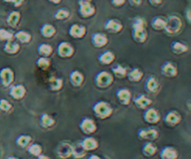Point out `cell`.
I'll use <instances>...</instances> for the list:
<instances>
[{
  "label": "cell",
  "instance_id": "1",
  "mask_svg": "<svg viewBox=\"0 0 191 159\" xmlns=\"http://www.w3.org/2000/svg\"><path fill=\"white\" fill-rule=\"evenodd\" d=\"M92 110L94 115L99 119H107L113 114V108L109 102L105 101H97L92 106Z\"/></svg>",
  "mask_w": 191,
  "mask_h": 159
},
{
  "label": "cell",
  "instance_id": "2",
  "mask_svg": "<svg viewBox=\"0 0 191 159\" xmlns=\"http://www.w3.org/2000/svg\"><path fill=\"white\" fill-rule=\"evenodd\" d=\"M114 76L107 71H100L95 74L93 83L98 89H107L113 84Z\"/></svg>",
  "mask_w": 191,
  "mask_h": 159
},
{
  "label": "cell",
  "instance_id": "3",
  "mask_svg": "<svg viewBox=\"0 0 191 159\" xmlns=\"http://www.w3.org/2000/svg\"><path fill=\"white\" fill-rule=\"evenodd\" d=\"M183 26V23L181 19L176 15H170L168 18H166V25L163 31L170 35L177 34Z\"/></svg>",
  "mask_w": 191,
  "mask_h": 159
},
{
  "label": "cell",
  "instance_id": "4",
  "mask_svg": "<svg viewBox=\"0 0 191 159\" xmlns=\"http://www.w3.org/2000/svg\"><path fill=\"white\" fill-rule=\"evenodd\" d=\"M78 12L80 17L84 19H89L94 16L95 12H96V8L92 4V0H78Z\"/></svg>",
  "mask_w": 191,
  "mask_h": 159
},
{
  "label": "cell",
  "instance_id": "5",
  "mask_svg": "<svg viewBox=\"0 0 191 159\" xmlns=\"http://www.w3.org/2000/svg\"><path fill=\"white\" fill-rule=\"evenodd\" d=\"M137 137L139 140L154 141L159 137V131L155 127H141L137 130Z\"/></svg>",
  "mask_w": 191,
  "mask_h": 159
},
{
  "label": "cell",
  "instance_id": "6",
  "mask_svg": "<svg viewBox=\"0 0 191 159\" xmlns=\"http://www.w3.org/2000/svg\"><path fill=\"white\" fill-rule=\"evenodd\" d=\"M78 127L82 133L86 135H92L97 130V125L95 121L89 116H84L78 123Z\"/></svg>",
  "mask_w": 191,
  "mask_h": 159
},
{
  "label": "cell",
  "instance_id": "7",
  "mask_svg": "<svg viewBox=\"0 0 191 159\" xmlns=\"http://www.w3.org/2000/svg\"><path fill=\"white\" fill-rule=\"evenodd\" d=\"M142 116L144 121L149 125L158 124L160 121V118H161L159 111L156 108H154V107H147V109H144Z\"/></svg>",
  "mask_w": 191,
  "mask_h": 159
},
{
  "label": "cell",
  "instance_id": "8",
  "mask_svg": "<svg viewBox=\"0 0 191 159\" xmlns=\"http://www.w3.org/2000/svg\"><path fill=\"white\" fill-rule=\"evenodd\" d=\"M181 121H182V115L176 110H171L166 113L165 115L163 116L164 124L170 127H176L180 124Z\"/></svg>",
  "mask_w": 191,
  "mask_h": 159
},
{
  "label": "cell",
  "instance_id": "9",
  "mask_svg": "<svg viewBox=\"0 0 191 159\" xmlns=\"http://www.w3.org/2000/svg\"><path fill=\"white\" fill-rule=\"evenodd\" d=\"M75 53V49L73 46L66 41H62L57 46V54L63 59H68L72 57Z\"/></svg>",
  "mask_w": 191,
  "mask_h": 159
},
{
  "label": "cell",
  "instance_id": "10",
  "mask_svg": "<svg viewBox=\"0 0 191 159\" xmlns=\"http://www.w3.org/2000/svg\"><path fill=\"white\" fill-rule=\"evenodd\" d=\"M104 28L105 31H107L108 33L111 34H118L121 32L123 29V24L120 22L118 19L115 18H110L105 20L104 24Z\"/></svg>",
  "mask_w": 191,
  "mask_h": 159
},
{
  "label": "cell",
  "instance_id": "11",
  "mask_svg": "<svg viewBox=\"0 0 191 159\" xmlns=\"http://www.w3.org/2000/svg\"><path fill=\"white\" fill-rule=\"evenodd\" d=\"M116 99L121 105L128 106L132 101V92L127 88H119L116 90Z\"/></svg>",
  "mask_w": 191,
  "mask_h": 159
},
{
  "label": "cell",
  "instance_id": "12",
  "mask_svg": "<svg viewBox=\"0 0 191 159\" xmlns=\"http://www.w3.org/2000/svg\"><path fill=\"white\" fill-rule=\"evenodd\" d=\"M90 43L94 48L102 49L107 45L108 43V37L107 35L101 33V32H95L90 35Z\"/></svg>",
  "mask_w": 191,
  "mask_h": 159
},
{
  "label": "cell",
  "instance_id": "13",
  "mask_svg": "<svg viewBox=\"0 0 191 159\" xmlns=\"http://www.w3.org/2000/svg\"><path fill=\"white\" fill-rule=\"evenodd\" d=\"M87 33V28L82 24L74 23L70 25L68 29V34L75 39H81L83 38Z\"/></svg>",
  "mask_w": 191,
  "mask_h": 159
},
{
  "label": "cell",
  "instance_id": "14",
  "mask_svg": "<svg viewBox=\"0 0 191 159\" xmlns=\"http://www.w3.org/2000/svg\"><path fill=\"white\" fill-rule=\"evenodd\" d=\"M144 91L148 94H156L159 89V83L158 79L153 75H149L144 83Z\"/></svg>",
  "mask_w": 191,
  "mask_h": 159
},
{
  "label": "cell",
  "instance_id": "15",
  "mask_svg": "<svg viewBox=\"0 0 191 159\" xmlns=\"http://www.w3.org/2000/svg\"><path fill=\"white\" fill-rule=\"evenodd\" d=\"M160 73L165 77H175L178 74V70L172 61H165L160 66Z\"/></svg>",
  "mask_w": 191,
  "mask_h": 159
},
{
  "label": "cell",
  "instance_id": "16",
  "mask_svg": "<svg viewBox=\"0 0 191 159\" xmlns=\"http://www.w3.org/2000/svg\"><path fill=\"white\" fill-rule=\"evenodd\" d=\"M14 80V73L9 67H4L0 70V83L4 87L11 86Z\"/></svg>",
  "mask_w": 191,
  "mask_h": 159
},
{
  "label": "cell",
  "instance_id": "17",
  "mask_svg": "<svg viewBox=\"0 0 191 159\" xmlns=\"http://www.w3.org/2000/svg\"><path fill=\"white\" fill-rule=\"evenodd\" d=\"M56 155L60 159H67L72 156V144L68 142H61L56 148Z\"/></svg>",
  "mask_w": 191,
  "mask_h": 159
},
{
  "label": "cell",
  "instance_id": "18",
  "mask_svg": "<svg viewBox=\"0 0 191 159\" xmlns=\"http://www.w3.org/2000/svg\"><path fill=\"white\" fill-rule=\"evenodd\" d=\"M9 95L12 99L20 101L24 98V96L26 94V89L25 87L22 84H16L11 87L9 89Z\"/></svg>",
  "mask_w": 191,
  "mask_h": 159
},
{
  "label": "cell",
  "instance_id": "19",
  "mask_svg": "<svg viewBox=\"0 0 191 159\" xmlns=\"http://www.w3.org/2000/svg\"><path fill=\"white\" fill-rule=\"evenodd\" d=\"M80 145L86 152H92L95 151L99 147V143L95 138L92 136L84 137L83 139L80 141Z\"/></svg>",
  "mask_w": 191,
  "mask_h": 159
},
{
  "label": "cell",
  "instance_id": "20",
  "mask_svg": "<svg viewBox=\"0 0 191 159\" xmlns=\"http://www.w3.org/2000/svg\"><path fill=\"white\" fill-rule=\"evenodd\" d=\"M133 101L134 105L136 106L138 109H141V110L147 109V107H149L152 103V101L150 100L147 96H145L143 93L138 94L137 96H135Z\"/></svg>",
  "mask_w": 191,
  "mask_h": 159
},
{
  "label": "cell",
  "instance_id": "21",
  "mask_svg": "<svg viewBox=\"0 0 191 159\" xmlns=\"http://www.w3.org/2000/svg\"><path fill=\"white\" fill-rule=\"evenodd\" d=\"M69 83L71 84L75 88H78L84 82V75L80 71L78 70H73L70 72L68 75Z\"/></svg>",
  "mask_w": 191,
  "mask_h": 159
},
{
  "label": "cell",
  "instance_id": "22",
  "mask_svg": "<svg viewBox=\"0 0 191 159\" xmlns=\"http://www.w3.org/2000/svg\"><path fill=\"white\" fill-rule=\"evenodd\" d=\"M97 61L102 65H110L115 61V54L109 49L104 50L97 56Z\"/></svg>",
  "mask_w": 191,
  "mask_h": 159
},
{
  "label": "cell",
  "instance_id": "23",
  "mask_svg": "<svg viewBox=\"0 0 191 159\" xmlns=\"http://www.w3.org/2000/svg\"><path fill=\"white\" fill-rule=\"evenodd\" d=\"M178 155V151L173 146H164L159 151L160 159H177Z\"/></svg>",
  "mask_w": 191,
  "mask_h": 159
},
{
  "label": "cell",
  "instance_id": "24",
  "mask_svg": "<svg viewBox=\"0 0 191 159\" xmlns=\"http://www.w3.org/2000/svg\"><path fill=\"white\" fill-rule=\"evenodd\" d=\"M158 153V146L153 141H147L142 146V153L145 157H152Z\"/></svg>",
  "mask_w": 191,
  "mask_h": 159
},
{
  "label": "cell",
  "instance_id": "25",
  "mask_svg": "<svg viewBox=\"0 0 191 159\" xmlns=\"http://www.w3.org/2000/svg\"><path fill=\"white\" fill-rule=\"evenodd\" d=\"M148 34L147 29H132V37L139 44L144 43L147 39Z\"/></svg>",
  "mask_w": 191,
  "mask_h": 159
},
{
  "label": "cell",
  "instance_id": "26",
  "mask_svg": "<svg viewBox=\"0 0 191 159\" xmlns=\"http://www.w3.org/2000/svg\"><path fill=\"white\" fill-rule=\"evenodd\" d=\"M126 77L128 78L129 81L133 82V83H137V82H140L144 77V73L141 69L137 67H133L128 71Z\"/></svg>",
  "mask_w": 191,
  "mask_h": 159
},
{
  "label": "cell",
  "instance_id": "27",
  "mask_svg": "<svg viewBox=\"0 0 191 159\" xmlns=\"http://www.w3.org/2000/svg\"><path fill=\"white\" fill-rule=\"evenodd\" d=\"M56 28L52 24L49 23H44L39 28V33L45 38H51L56 34Z\"/></svg>",
  "mask_w": 191,
  "mask_h": 159
},
{
  "label": "cell",
  "instance_id": "28",
  "mask_svg": "<svg viewBox=\"0 0 191 159\" xmlns=\"http://www.w3.org/2000/svg\"><path fill=\"white\" fill-rule=\"evenodd\" d=\"M170 48H171V50H172V52L176 55L184 54L185 52H187V50H188L187 46L183 42H180V41H173V42H172V44H171Z\"/></svg>",
  "mask_w": 191,
  "mask_h": 159
},
{
  "label": "cell",
  "instance_id": "29",
  "mask_svg": "<svg viewBox=\"0 0 191 159\" xmlns=\"http://www.w3.org/2000/svg\"><path fill=\"white\" fill-rule=\"evenodd\" d=\"M150 25L156 31H163L166 25V18L163 16H159V15L155 16L150 22Z\"/></svg>",
  "mask_w": 191,
  "mask_h": 159
},
{
  "label": "cell",
  "instance_id": "30",
  "mask_svg": "<svg viewBox=\"0 0 191 159\" xmlns=\"http://www.w3.org/2000/svg\"><path fill=\"white\" fill-rule=\"evenodd\" d=\"M55 124V120L54 118L49 115L47 113H43V114L40 115L39 117V125L43 129H49V127H53Z\"/></svg>",
  "mask_w": 191,
  "mask_h": 159
},
{
  "label": "cell",
  "instance_id": "31",
  "mask_svg": "<svg viewBox=\"0 0 191 159\" xmlns=\"http://www.w3.org/2000/svg\"><path fill=\"white\" fill-rule=\"evenodd\" d=\"M21 20V13L17 10H12L7 16V23L11 27L15 28L18 26V24Z\"/></svg>",
  "mask_w": 191,
  "mask_h": 159
},
{
  "label": "cell",
  "instance_id": "32",
  "mask_svg": "<svg viewBox=\"0 0 191 159\" xmlns=\"http://www.w3.org/2000/svg\"><path fill=\"white\" fill-rule=\"evenodd\" d=\"M128 73V69L125 66L117 63L116 65L112 66L111 67V74L113 75V76L117 78H124L126 77Z\"/></svg>",
  "mask_w": 191,
  "mask_h": 159
},
{
  "label": "cell",
  "instance_id": "33",
  "mask_svg": "<svg viewBox=\"0 0 191 159\" xmlns=\"http://www.w3.org/2000/svg\"><path fill=\"white\" fill-rule=\"evenodd\" d=\"M14 37L17 40V42L22 43V44H27L32 40L31 34H30L28 32H26V31H23V30L17 31L14 34Z\"/></svg>",
  "mask_w": 191,
  "mask_h": 159
},
{
  "label": "cell",
  "instance_id": "34",
  "mask_svg": "<svg viewBox=\"0 0 191 159\" xmlns=\"http://www.w3.org/2000/svg\"><path fill=\"white\" fill-rule=\"evenodd\" d=\"M63 81L61 77H56V76H53V77L49 78V89L51 91H59L63 89Z\"/></svg>",
  "mask_w": 191,
  "mask_h": 159
},
{
  "label": "cell",
  "instance_id": "35",
  "mask_svg": "<svg viewBox=\"0 0 191 159\" xmlns=\"http://www.w3.org/2000/svg\"><path fill=\"white\" fill-rule=\"evenodd\" d=\"M53 52V49L49 44L41 43L37 46V53L41 57H49Z\"/></svg>",
  "mask_w": 191,
  "mask_h": 159
},
{
  "label": "cell",
  "instance_id": "36",
  "mask_svg": "<svg viewBox=\"0 0 191 159\" xmlns=\"http://www.w3.org/2000/svg\"><path fill=\"white\" fill-rule=\"evenodd\" d=\"M3 49L5 52L8 54H17L20 50V45L19 43L15 42V41H7V43H5Z\"/></svg>",
  "mask_w": 191,
  "mask_h": 159
},
{
  "label": "cell",
  "instance_id": "37",
  "mask_svg": "<svg viewBox=\"0 0 191 159\" xmlns=\"http://www.w3.org/2000/svg\"><path fill=\"white\" fill-rule=\"evenodd\" d=\"M16 145L23 149H26L27 146L32 142V138L31 136L26 135V134H22L16 138Z\"/></svg>",
  "mask_w": 191,
  "mask_h": 159
},
{
  "label": "cell",
  "instance_id": "38",
  "mask_svg": "<svg viewBox=\"0 0 191 159\" xmlns=\"http://www.w3.org/2000/svg\"><path fill=\"white\" fill-rule=\"evenodd\" d=\"M147 23L143 17L136 16L134 17L130 22V27L132 29H147Z\"/></svg>",
  "mask_w": 191,
  "mask_h": 159
},
{
  "label": "cell",
  "instance_id": "39",
  "mask_svg": "<svg viewBox=\"0 0 191 159\" xmlns=\"http://www.w3.org/2000/svg\"><path fill=\"white\" fill-rule=\"evenodd\" d=\"M26 150H27V153H29L30 155L37 157L39 155H41V153H42V146L37 142H33V143L31 142L27 146Z\"/></svg>",
  "mask_w": 191,
  "mask_h": 159
},
{
  "label": "cell",
  "instance_id": "40",
  "mask_svg": "<svg viewBox=\"0 0 191 159\" xmlns=\"http://www.w3.org/2000/svg\"><path fill=\"white\" fill-rule=\"evenodd\" d=\"M86 153L87 152L81 147L79 142L77 144H72V156L75 159H81L86 155Z\"/></svg>",
  "mask_w": 191,
  "mask_h": 159
},
{
  "label": "cell",
  "instance_id": "41",
  "mask_svg": "<svg viewBox=\"0 0 191 159\" xmlns=\"http://www.w3.org/2000/svg\"><path fill=\"white\" fill-rule=\"evenodd\" d=\"M53 17L55 20H66L70 17V11L66 8H60L54 12Z\"/></svg>",
  "mask_w": 191,
  "mask_h": 159
},
{
  "label": "cell",
  "instance_id": "42",
  "mask_svg": "<svg viewBox=\"0 0 191 159\" xmlns=\"http://www.w3.org/2000/svg\"><path fill=\"white\" fill-rule=\"evenodd\" d=\"M51 61L49 59V57H41V56H40V58H38L36 61L37 66L41 70L49 69V67H51Z\"/></svg>",
  "mask_w": 191,
  "mask_h": 159
},
{
  "label": "cell",
  "instance_id": "43",
  "mask_svg": "<svg viewBox=\"0 0 191 159\" xmlns=\"http://www.w3.org/2000/svg\"><path fill=\"white\" fill-rule=\"evenodd\" d=\"M14 37V34H12L9 31L0 28V41H11Z\"/></svg>",
  "mask_w": 191,
  "mask_h": 159
},
{
  "label": "cell",
  "instance_id": "44",
  "mask_svg": "<svg viewBox=\"0 0 191 159\" xmlns=\"http://www.w3.org/2000/svg\"><path fill=\"white\" fill-rule=\"evenodd\" d=\"M11 109H12V105L9 103L8 101L5 99L0 100V110L3 112H9Z\"/></svg>",
  "mask_w": 191,
  "mask_h": 159
},
{
  "label": "cell",
  "instance_id": "45",
  "mask_svg": "<svg viewBox=\"0 0 191 159\" xmlns=\"http://www.w3.org/2000/svg\"><path fill=\"white\" fill-rule=\"evenodd\" d=\"M110 3L115 8H120L126 3V0H110Z\"/></svg>",
  "mask_w": 191,
  "mask_h": 159
},
{
  "label": "cell",
  "instance_id": "46",
  "mask_svg": "<svg viewBox=\"0 0 191 159\" xmlns=\"http://www.w3.org/2000/svg\"><path fill=\"white\" fill-rule=\"evenodd\" d=\"M128 2L132 7H140L143 3V0H128Z\"/></svg>",
  "mask_w": 191,
  "mask_h": 159
},
{
  "label": "cell",
  "instance_id": "47",
  "mask_svg": "<svg viewBox=\"0 0 191 159\" xmlns=\"http://www.w3.org/2000/svg\"><path fill=\"white\" fill-rule=\"evenodd\" d=\"M162 1H163V0H148L149 4L151 5V6H153V7L159 6V5L162 3Z\"/></svg>",
  "mask_w": 191,
  "mask_h": 159
},
{
  "label": "cell",
  "instance_id": "48",
  "mask_svg": "<svg viewBox=\"0 0 191 159\" xmlns=\"http://www.w3.org/2000/svg\"><path fill=\"white\" fill-rule=\"evenodd\" d=\"M23 2H24V0H15V1L13 2V6L15 8H19L23 4Z\"/></svg>",
  "mask_w": 191,
  "mask_h": 159
},
{
  "label": "cell",
  "instance_id": "49",
  "mask_svg": "<svg viewBox=\"0 0 191 159\" xmlns=\"http://www.w3.org/2000/svg\"><path fill=\"white\" fill-rule=\"evenodd\" d=\"M185 16H187V23H190V9L187 8V11H185Z\"/></svg>",
  "mask_w": 191,
  "mask_h": 159
},
{
  "label": "cell",
  "instance_id": "50",
  "mask_svg": "<svg viewBox=\"0 0 191 159\" xmlns=\"http://www.w3.org/2000/svg\"><path fill=\"white\" fill-rule=\"evenodd\" d=\"M87 159H102V157H100L97 155H90Z\"/></svg>",
  "mask_w": 191,
  "mask_h": 159
},
{
  "label": "cell",
  "instance_id": "51",
  "mask_svg": "<svg viewBox=\"0 0 191 159\" xmlns=\"http://www.w3.org/2000/svg\"><path fill=\"white\" fill-rule=\"evenodd\" d=\"M37 159H51V158H49L48 155H44V153H41V155H39L37 156Z\"/></svg>",
  "mask_w": 191,
  "mask_h": 159
},
{
  "label": "cell",
  "instance_id": "52",
  "mask_svg": "<svg viewBox=\"0 0 191 159\" xmlns=\"http://www.w3.org/2000/svg\"><path fill=\"white\" fill-rule=\"evenodd\" d=\"M49 2H51V3H52V4H55V5H58V4H60L62 2V0H48Z\"/></svg>",
  "mask_w": 191,
  "mask_h": 159
},
{
  "label": "cell",
  "instance_id": "53",
  "mask_svg": "<svg viewBox=\"0 0 191 159\" xmlns=\"http://www.w3.org/2000/svg\"><path fill=\"white\" fill-rule=\"evenodd\" d=\"M7 159H21V158H19L17 156H13V155H11V156H8Z\"/></svg>",
  "mask_w": 191,
  "mask_h": 159
},
{
  "label": "cell",
  "instance_id": "54",
  "mask_svg": "<svg viewBox=\"0 0 191 159\" xmlns=\"http://www.w3.org/2000/svg\"><path fill=\"white\" fill-rule=\"evenodd\" d=\"M4 2H6V3H11L13 4V2L15 1V0H3Z\"/></svg>",
  "mask_w": 191,
  "mask_h": 159
}]
</instances>
